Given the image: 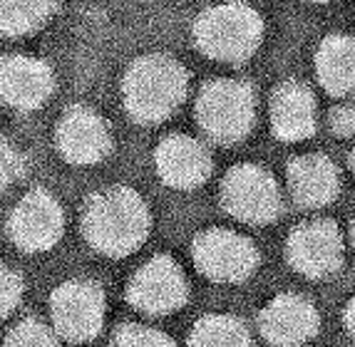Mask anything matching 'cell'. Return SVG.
Listing matches in <instances>:
<instances>
[{"label":"cell","instance_id":"4fadbf2b","mask_svg":"<svg viewBox=\"0 0 355 347\" xmlns=\"http://www.w3.org/2000/svg\"><path fill=\"white\" fill-rule=\"evenodd\" d=\"M154 169L169 188L191 191L211 177V154L189 134H169L154 149Z\"/></svg>","mask_w":355,"mask_h":347},{"label":"cell","instance_id":"3957f363","mask_svg":"<svg viewBox=\"0 0 355 347\" xmlns=\"http://www.w3.org/2000/svg\"><path fill=\"white\" fill-rule=\"evenodd\" d=\"M263 40V20L259 10L243 0L211 6L196 18L194 42L207 57L219 62H246Z\"/></svg>","mask_w":355,"mask_h":347},{"label":"cell","instance_id":"484cf974","mask_svg":"<svg viewBox=\"0 0 355 347\" xmlns=\"http://www.w3.org/2000/svg\"><path fill=\"white\" fill-rule=\"evenodd\" d=\"M348 164H350V171H353V177H355V147H353V152H350V157H348Z\"/></svg>","mask_w":355,"mask_h":347},{"label":"cell","instance_id":"30bf717a","mask_svg":"<svg viewBox=\"0 0 355 347\" xmlns=\"http://www.w3.org/2000/svg\"><path fill=\"white\" fill-rule=\"evenodd\" d=\"M65 233V211L48 188H30L8 216V235L25 253H45Z\"/></svg>","mask_w":355,"mask_h":347},{"label":"cell","instance_id":"603a6c76","mask_svg":"<svg viewBox=\"0 0 355 347\" xmlns=\"http://www.w3.org/2000/svg\"><path fill=\"white\" fill-rule=\"evenodd\" d=\"M328 127L336 136H348L355 134V100H348V102H340L331 109L328 114Z\"/></svg>","mask_w":355,"mask_h":347},{"label":"cell","instance_id":"8fae6325","mask_svg":"<svg viewBox=\"0 0 355 347\" xmlns=\"http://www.w3.org/2000/svg\"><path fill=\"white\" fill-rule=\"evenodd\" d=\"M256 328L271 347H301L320 332V312L306 295L281 293L261 308Z\"/></svg>","mask_w":355,"mask_h":347},{"label":"cell","instance_id":"ffe728a7","mask_svg":"<svg viewBox=\"0 0 355 347\" xmlns=\"http://www.w3.org/2000/svg\"><path fill=\"white\" fill-rule=\"evenodd\" d=\"M110 347H177V342L164 330L142 323H122L112 330Z\"/></svg>","mask_w":355,"mask_h":347},{"label":"cell","instance_id":"7c38bea8","mask_svg":"<svg viewBox=\"0 0 355 347\" xmlns=\"http://www.w3.org/2000/svg\"><path fill=\"white\" fill-rule=\"evenodd\" d=\"M55 149L72 166H92L112 152L107 122L85 105L70 107L55 127Z\"/></svg>","mask_w":355,"mask_h":347},{"label":"cell","instance_id":"8992f818","mask_svg":"<svg viewBox=\"0 0 355 347\" xmlns=\"http://www.w3.org/2000/svg\"><path fill=\"white\" fill-rule=\"evenodd\" d=\"M107 295L100 283L72 278L50 293V320L60 340L70 345L95 340L105 328Z\"/></svg>","mask_w":355,"mask_h":347},{"label":"cell","instance_id":"2e32d148","mask_svg":"<svg viewBox=\"0 0 355 347\" xmlns=\"http://www.w3.org/2000/svg\"><path fill=\"white\" fill-rule=\"evenodd\" d=\"M271 132L281 141H303L315 134L318 127V107L313 92L303 82L286 80L271 92L268 102Z\"/></svg>","mask_w":355,"mask_h":347},{"label":"cell","instance_id":"9a60e30c","mask_svg":"<svg viewBox=\"0 0 355 347\" xmlns=\"http://www.w3.org/2000/svg\"><path fill=\"white\" fill-rule=\"evenodd\" d=\"M55 89V75L50 65L28 55H8L0 67V92L12 109L30 112L50 100Z\"/></svg>","mask_w":355,"mask_h":347},{"label":"cell","instance_id":"6da1fadb","mask_svg":"<svg viewBox=\"0 0 355 347\" xmlns=\"http://www.w3.org/2000/svg\"><path fill=\"white\" fill-rule=\"evenodd\" d=\"M152 231L147 201L130 186H110L92 194L83 211V235L97 253L125 258L144 246Z\"/></svg>","mask_w":355,"mask_h":347},{"label":"cell","instance_id":"4316f807","mask_svg":"<svg viewBox=\"0 0 355 347\" xmlns=\"http://www.w3.org/2000/svg\"><path fill=\"white\" fill-rule=\"evenodd\" d=\"M350 243H353V251H355V218L350 221Z\"/></svg>","mask_w":355,"mask_h":347},{"label":"cell","instance_id":"e0dca14e","mask_svg":"<svg viewBox=\"0 0 355 347\" xmlns=\"http://www.w3.org/2000/svg\"><path fill=\"white\" fill-rule=\"evenodd\" d=\"M315 75L328 94H355V35H328L315 50Z\"/></svg>","mask_w":355,"mask_h":347},{"label":"cell","instance_id":"5b68a950","mask_svg":"<svg viewBox=\"0 0 355 347\" xmlns=\"http://www.w3.org/2000/svg\"><path fill=\"white\" fill-rule=\"evenodd\" d=\"M221 206L231 218L268 226L284 213V194L271 171L261 164H236L221 179Z\"/></svg>","mask_w":355,"mask_h":347},{"label":"cell","instance_id":"277c9868","mask_svg":"<svg viewBox=\"0 0 355 347\" xmlns=\"http://www.w3.org/2000/svg\"><path fill=\"white\" fill-rule=\"evenodd\" d=\"M196 122L221 147L239 144L251 134L256 122V92L241 80H211L196 100Z\"/></svg>","mask_w":355,"mask_h":347},{"label":"cell","instance_id":"83f0119b","mask_svg":"<svg viewBox=\"0 0 355 347\" xmlns=\"http://www.w3.org/2000/svg\"><path fill=\"white\" fill-rule=\"evenodd\" d=\"M311 3H331V0H311Z\"/></svg>","mask_w":355,"mask_h":347},{"label":"cell","instance_id":"52a82bcc","mask_svg":"<svg viewBox=\"0 0 355 347\" xmlns=\"http://www.w3.org/2000/svg\"><path fill=\"white\" fill-rule=\"evenodd\" d=\"M191 258L196 271L219 285L246 283L261 265V253L249 235L229 229H207L194 235Z\"/></svg>","mask_w":355,"mask_h":347},{"label":"cell","instance_id":"ba28073f","mask_svg":"<svg viewBox=\"0 0 355 347\" xmlns=\"http://www.w3.org/2000/svg\"><path fill=\"white\" fill-rule=\"evenodd\" d=\"M286 260L296 273L311 281H326L343 268V233L331 218H311L286 238Z\"/></svg>","mask_w":355,"mask_h":347},{"label":"cell","instance_id":"7402d4cb","mask_svg":"<svg viewBox=\"0 0 355 347\" xmlns=\"http://www.w3.org/2000/svg\"><path fill=\"white\" fill-rule=\"evenodd\" d=\"M0 301H3V318H10L12 310L20 305L23 301V293H25V281L18 271H12V268H3V278H0Z\"/></svg>","mask_w":355,"mask_h":347},{"label":"cell","instance_id":"7a4b0ae2","mask_svg":"<svg viewBox=\"0 0 355 347\" xmlns=\"http://www.w3.org/2000/svg\"><path fill=\"white\" fill-rule=\"evenodd\" d=\"M189 89V75L169 55H144L135 60L122 82L125 109L137 124H159L179 109Z\"/></svg>","mask_w":355,"mask_h":347},{"label":"cell","instance_id":"d6986e66","mask_svg":"<svg viewBox=\"0 0 355 347\" xmlns=\"http://www.w3.org/2000/svg\"><path fill=\"white\" fill-rule=\"evenodd\" d=\"M58 10V0H0V25L10 37L45 28Z\"/></svg>","mask_w":355,"mask_h":347},{"label":"cell","instance_id":"9c48e42d","mask_svg":"<svg viewBox=\"0 0 355 347\" xmlns=\"http://www.w3.org/2000/svg\"><path fill=\"white\" fill-rule=\"evenodd\" d=\"M125 298L144 315H169L187 305L189 281L172 256H154L132 273Z\"/></svg>","mask_w":355,"mask_h":347},{"label":"cell","instance_id":"ac0fdd59","mask_svg":"<svg viewBox=\"0 0 355 347\" xmlns=\"http://www.w3.org/2000/svg\"><path fill=\"white\" fill-rule=\"evenodd\" d=\"M187 347H254L249 325L229 312H211L194 323Z\"/></svg>","mask_w":355,"mask_h":347},{"label":"cell","instance_id":"d4e9b609","mask_svg":"<svg viewBox=\"0 0 355 347\" xmlns=\"http://www.w3.org/2000/svg\"><path fill=\"white\" fill-rule=\"evenodd\" d=\"M343 328H345V332L355 340V295L345 303V308H343Z\"/></svg>","mask_w":355,"mask_h":347},{"label":"cell","instance_id":"44dd1931","mask_svg":"<svg viewBox=\"0 0 355 347\" xmlns=\"http://www.w3.org/2000/svg\"><path fill=\"white\" fill-rule=\"evenodd\" d=\"M3 347H60V335L40 318H23L8 330Z\"/></svg>","mask_w":355,"mask_h":347},{"label":"cell","instance_id":"5bb4252c","mask_svg":"<svg viewBox=\"0 0 355 347\" xmlns=\"http://www.w3.org/2000/svg\"><path fill=\"white\" fill-rule=\"evenodd\" d=\"M286 186L291 201L303 211H315L338 199L340 171L326 154H301L286 166Z\"/></svg>","mask_w":355,"mask_h":347},{"label":"cell","instance_id":"cb8c5ba5","mask_svg":"<svg viewBox=\"0 0 355 347\" xmlns=\"http://www.w3.org/2000/svg\"><path fill=\"white\" fill-rule=\"evenodd\" d=\"M25 159L18 149H12L10 141H3V161H0V177H3V188H8L12 181L23 179Z\"/></svg>","mask_w":355,"mask_h":347}]
</instances>
